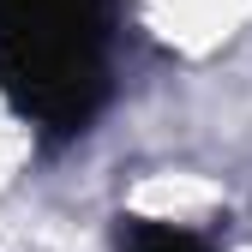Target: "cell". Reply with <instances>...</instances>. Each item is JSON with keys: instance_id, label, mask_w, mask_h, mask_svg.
<instances>
[{"instance_id": "6da1fadb", "label": "cell", "mask_w": 252, "mask_h": 252, "mask_svg": "<svg viewBox=\"0 0 252 252\" xmlns=\"http://www.w3.org/2000/svg\"><path fill=\"white\" fill-rule=\"evenodd\" d=\"M114 0H0V90L42 138H78L108 102Z\"/></svg>"}, {"instance_id": "7a4b0ae2", "label": "cell", "mask_w": 252, "mask_h": 252, "mask_svg": "<svg viewBox=\"0 0 252 252\" xmlns=\"http://www.w3.org/2000/svg\"><path fill=\"white\" fill-rule=\"evenodd\" d=\"M114 246H120V252H210L204 234L174 228V222H156V216H120Z\"/></svg>"}]
</instances>
